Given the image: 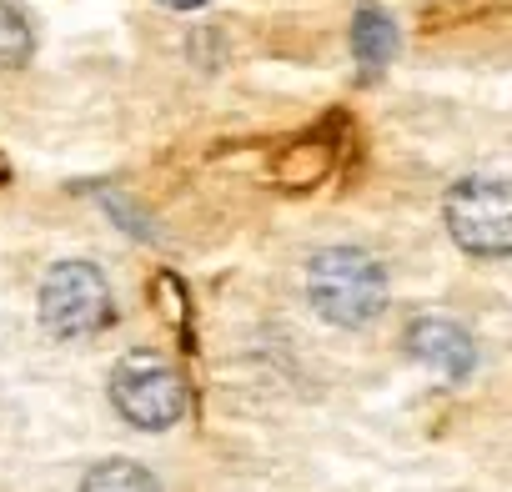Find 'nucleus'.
I'll list each match as a JSON object with an SVG mask.
<instances>
[{"mask_svg":"<svg viewBox=\"0 0 512 492\" xmlns=\"http://www.w3.org/2000/svg\"><path fill=\"white\" fill-rule=\"evenodd\" d=\"M307 302L332 327H367L387 307V272L362 246H322L307 267Z\"/></svg>","mask_w":512,"mask_h":492,"instance_id":"nucleus-1","label":"nucleus"},{"mask_svg":"<svg viewBox=\"0 0 512 492\" xmlns=\"http://www.w3.org/2000/svg\"><path fill=\"white\" fill-rule=\"evenodd\" d=\"M116 302H111V282L101 277V267L91 262H61L46 272L41 282V322L51 337L76 342V337H96L101 327H111Z\"/></svg>","mask_w":512,"mask_h":492,"instance_id":"nucleus-2","label":"nucleus"},{"mask_svg":"<svg viewBox=\"0 0 512 492\" xmlns=\"http://www.w3.org/2000/svg\"><path fill=\"white\" fill-rule=\"evenodd\" d=\"M447 231L467 257H512V186L492 176H467L442 201Z\"/></svg>","mask_w":512,"mask_h":492,"instance_id":"nucleus-3","label":"nucleus"},{"mask_svg":"<svg viewBox=\"0 0 512 492\" xmlns=\"http://www.w3.org/2000/svg\"><path fill=\"white\" fill-rule=\"evenodd\" d=\"M111 402L131 427L161 432L186 412V382L161 352H126L111 372Z\"/></svg>","mask_w":512,"mask_h":492,"instance_id":"nucleus-4","label":"nucleus"},{"mask_svg":"<svg viewBox=\"0 0 512 492\" xmlns=\"http://www.w3.org/2000/svg\"><path fill=\"white\" fill-rule=\"evenodd\" d=\"M407 352H412L427 372H437V377H447V382H467L472 367H477L472 337H467L457 322H447V317H417V322L407 327Z\"/></svg>","mask_w":512,"mask_h":492,"instance_id":"nucleus-5","label":"nucleus"},{"mask_svg":"<svg viewBox=\"0 0 512 492\" xmlns=\"http://www.w3.org/2000/svg\"><path fill=\"white\" fill-rule=\"evenodd\" d=\"M392 51H397V26L382 16V11H357V21H352V56L362 61V71H382L387 61H392Z\"/></svg>","mask_w":512,"mask_h":492,"instance_id":"nucleus-6","label":"nucleus"},{"mask_svg":"<svg viewBox=\"0 0 512 492\" xmlns=\"http://www.w3.org/2000/svg\"><path fill=\"white\" fill-rule=\"evenodd\" d=\"M81 492H161V482L131 462V457H111V462H96L86 477H81Z\"/></svg>","mask_w":512,"mask_h":492,"instance_id":"nucleus-7","label":"nucleus"},{"mask_svg":"<svg viewBox=\"0 0 512 492\" xmlns=\"http://www.w3.org/2000/svg\"><path fill=\"white\" fill-rule=\"evenodd\" d=\"M31 51H36V36H31L26 16L11 6V0H0V66L16 71V66L31 61Z\"/></svg>","mask_w":512,"mask_h":492,"instance_id":"nucleus-8","label":"nucleus"},{"mask_svg":"<svg viewBox=\"0 0 512 492\" xmlns=\"http://www.w3.org/2000/svg\"><path fill=\"white\" fill-rule=\"evenodd\" d=\"M161 6H171V11H196V6H206V0H161Z\"/></svg>","mask_w":512,"mask_h":492,"instance_id":"nucleus-9","label":"nucleus"}]
</instances>
